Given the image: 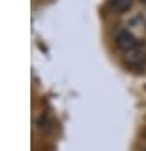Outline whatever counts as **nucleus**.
<instances>
[{
	"label": "nucleus",
	"instance_id": "obj_1",
	"mask_svg": "<svg viewBox=\"0 0 146 151\" xmlns=\"http://www.w3.org/2000/svg\"><path fill=\"white\" fill-rule=\"evenodd\" d=\"M116 46L118 50L125 52V53H132V52H137L141 50V41L128 30H119L116 34Z\"/></svg>",
	"mask_w": 146,
	"mask_h": 151
},
{
	"label": "nucleus",
	"instance_id": "obj_2",
	"mask_svg": "<svg viewBox=\"0 0 146 151\" xmlns=\"http://www.w3.org/2000/svg\"><path fill=\"white\" fill-rule=\"evenodd\" d=\"M132 2L134 0H111V6L116 13H125L132 7Z\"/></svg>",
	"mask_w": 146,
	"mask_h": 151
},
{
	"label": "nucleus",
	"instance_id": "obj_3",
	"mask_svg": "<svg viewBox=\"0 0 146 151\" xmlns=\"http://www.w3.org/2000/svg\"><path fill=\"white\" fill-rule=\"evenodd\" d=\"M141 2H146V0H141Z\"/></svg>",
	"mask_w": 146,
	"mask_h": 151
}]
</instances>
